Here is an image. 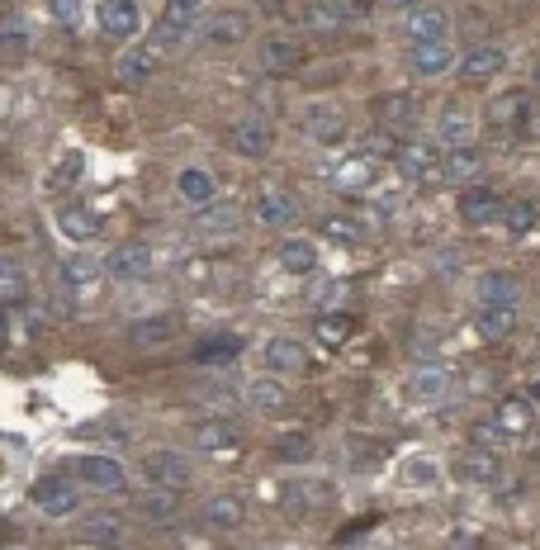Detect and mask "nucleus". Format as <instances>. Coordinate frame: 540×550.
I'll list each match as a JSON object with an SVG mask.
<instances>
[{
  "label": "nucleus",
  "mask_w": 540,
  "mask_h": 550,
  "mask_svg": "<svg viewBox=\"0 0 540 550\" xmlns=\"http://www.w3.org/2000/svg\"><path fill=\"white\" fill-rule=\"evenodd\" d=\"M237 223H242V209H237V204H218L214 200L195 214V228L204 233V238H214V233H233Z\"/></svg>",
  "instance_id": "nucleus-24"
},
{
  "label": "nucleus",
  "mask_w": 540,
  "mask_h": 550,
  "mask_svg": "<svg viewBox=\"0 0 540 550\" xmlns=\"http://www.w3.org/2000/svg\"><path fill=\"white\" fill-rule=\"evenodd\" d=\"M408 475H413V479H432V484H436V465H427V460H413V465H408Z\"/></svg>",
  "instance_id": "nucleus-50"
},
{
  "label": "nucleus",
  "mask_w": 540,
  "mask_h": 550,
  "mask_svg": "<svg viewBox=\"0 0 540 550\" xmlns=\"http://www.w3.org/2000/svg\"><path fill=\"white\" fill-rule=\"evenodd\" d=\"M389 5H413V0H389Z\"/></svg>",
  "instance_id": "nucleus-52"
},
{
  "label": "nucleus",
  "mask_w": 540,
  "mask_h": 550,
  "mask_svg": "<svg viewBox=\"0 0 540 550\" xmlns=\"http://www.w3.org/2000/svg\"><path fill=\"white\" fill-rule=\"evenodd\" d=\"M450 67H455V53H450L446 38H436V43H413V53H408V72L422 76V81L446 76Z\"/></svg>",
  "instance_id": "nucleus-7"
},
{
  "label": "nucleus",
  "mask_w": 540,
  "mask_h": 550,
  "mask_svg": "<svg viewBox=\"0 0 540 550\" xmlns=\"http://www.w3.org/2000/svg\"><path fill=\"white\" fill-rule=\"evenodd\" d=\"M237 351H242V337L223 332V337H214V342H199V347H195V361H199V366H223V361H233Z\"/></svg>",
  "instance_id": "nucleus-35"
},
{
  "label": "nucleus",
  "mask_w": 540,
  "mask_h": 550,
  "mask_svg": "<svg viewBox=\"0 0 540 550\" xmlns=\"http://www.w3.org/2000/svg\"><path fill=\"white\" fill-rule=\"evenodd\" d=\"M81 536H86L90 546H114V541L124 536V522H119L114 513H90L86 527H81Z\"/></svg>",
  "instance_id": "nucleus-34"
},
{
  "label": "nucleus",
  "mask_w": 540,
  "mask_h": 550,
  "mask_svg": "<svg viewBox=\"0 0 540 550\" xmlns=\"http://www.w3.org/2000/svg\"><path fill=\"white\" fill-rule=\"evenodd\" d=\"M327 498H332V489H327V484L294 479V484H285V489H280V508H285L289 517H308V513H318V508H327Z\"/></svg>",
  "instance_id": "nucleus-8"
},
{
  "label": "nucleus",
  "mask_w": 540,
  "mask_h": 550,
  "mask_svg": "<svg viewBox=\"0 0 540 550\" xmlns=\"http://www.w3.org/2000/svg\"><path fill=\"white\" fill-rule=\"evenodd\" d=\"M180 508V489H162V484H152V494L143 498V513L152 522H166V517H176Z\"/></svg>",
  "instance_id": "nucleus-38"
},
{
  "label": "nucleus",
  "mask_w": 540,
  "mask_h": 550,
  "mask_svg": "<svg viewBox=\"0 0 540 550\" xmlns=\"http://www.w3.org/2000/svg\"><path fill=\"white\" fill-rule=\"evenodd\" d=\"M5 43L15 48V43H24V34H19V19H5Z\"/></svg>",
  "instance_id": "nucleus-51"
},
{
  "label": "nucleus",
  "mask_w": 540,
  "mask_h": 550,
  "mask_svg": "<svg viewBox=\"0 0 540 550\" xmlns=\"http://www.w3.org/2000/svg\"><path fill=\"white\" fill-rule=\"evenodd\" d=\"M105 271L114 280H147L152 275V252H147L143 242H119L105 257Z\"/></svg>",
  "instance_id": "nucleus-5"
},
{
  "label": "nucleus",
  "mask_w": 540,
  "mask_h": 550,
  "mask_svg": "<svg viewBox=\"0 0 540 550\" xmlns=\"http://www.w3.org/2000/svg\"><path fill=\"white\" fill-rule=\"evenodd\" d=\"M195 441H199V451H214V456H223V451H233L237 441H242V427H237V422H228V418H214V422H204V427H199Z\"/></svg>",
  "instance_id": "nucleus-23"
},
{
  "label": "nucleus",
  "mask_w": 540,
  "mask_h": 550,
  "mask_svg": "<svg viewBox=\"0 0 540 550\" xmlns=\"http://www.w3.org/2000/svg\"><path fill=\"white\" fill-rule=\"evenodd\" d=\"M247 399H252L256 408H280V404H285V389L270 385V380H256V385L247 389Z\"/></svg>",
  "instance_id": "nucleus-44"
},
{
  "label": "nucleus",
  "mask_w": 540,
  "mask_h": 550,
  "mask_svg": "<svg viewBox=\"0 0 540 550\" xmlns=\"http://www.w3.org/2000/svg\"><path fill=\"white\" fill-rule=\"evenodd\" d=\"M503 209H507L503 195H493V190H469L465 200H460V219L479 228V223H498Z\"/></svg>",
  "instance_id": "nucleus-18"
},
{
  "label": "nucleus",
  "mask_w": 540,
  "mask_h": 550,
  "mask_svg": "<svg viewBox=\"0 0 540 550\" xmlns=\"http://www.w3.org/2000/svg\"><path fill=\"white\" fill-rule=\"evenodd\" d=\"M143 475L147 484H162V489H185L190 484V460L180 456V451H147L143 456Z\"/></svg>",
  "instance_id": "nucleus-1"
},
{
  "label": "nucleus",
  "mask_w": 540,
  "mask_h": 550,
  "mask_svg": "<svg viewBox=\"0 0 540 550\" xmlns=\"http://www.w3.org/2000/svg\"><path fill=\"white\" fill-rule=\"evenodd\" d=\"M62 233L72 242H90L100 233V219H95L90 209H81V204H72V209H62Z\"/></svg>",
  "instance_id": "nucleus-36"
},
{
  "label": "nucleus",
  "mask_w": 540,
  "mask_h": 550,
  "mask_svg": "<svg viewBox=\"0 0 540 550\" xmlns=\"http://www.w3.org/2000/svg\"><path fill=\"white\" fill-rule=\"evenodd\" d=\"M100 266H105V261L67 257V261H62V285L76 290V294H90V290H95V280H100Z\"/></svg>",
  "instance_id": "nucleus-30"
},
{
  "label": "nucleus",
  "mask_w": 540,
  "mask_h": 550,
  "mask_svg": "<svg viewBox=\"0 0 540 550\" xmlns=\"http://www.w3.org/2000/svg\"><path fill=\"white\" fill-rule=\"evenodd\" d=\"M299 62H304V48H299V43H289V38H266V43H261V67H266L270 76L299 72Z\"/></svg>",
  "instance_id": "nucleus-16"
},
{
  "label": "nucleus",
  "mask_w": 540,
  "mask_h": 550,
  "mask_svg": "<svg viewBox=\"0 0 540 550\" xmlns=\"http://www.w3.org/2000/svg\"><path fill=\"white\" fill-rule=\"evenodd\" d=\"M199 10H204V0H166V19H180V24H195Z\"/></svg>",
  "instance_id": "nucleus-46"
},
{
  "label": "nucleus",
  "mask_w": 540,
  "mask_h": 550,
  "mask_svg": "<svg viewBox=\"0 0 540 550\" xmlns=\"http://www.w3.org/2000/svg\"><path fill=\"white\" fill-rule=\"evenodd\" d=\"M332 5H337V10L346 15V24H351V19H365V15H370V5H365V0H332Z\"/></svg>",
  "instance_id": "nucleus-48"
},
{
  "label": "nucleus",
  "mask_w": 540,
  "mask_h": 550,
  "mask_svg": "<svg viewBox=\"0 0 540 550\" xmlns=\"http://www.w3.org/2000/svg\"><path fill=\"white\" fill-rule=\"evenodd\" d=\"M351 332H356V318H351V313H323V318H318V337H323L327 347H342Z\"/></svg>",
  "instance_id": "nucleus-39"
},
{
  "label": "nucleus",
  "mask_w": 540,
  "mask_h": 550,
  "mask_svg": "<svg viewBox=\"0 0 540 550\" xmlns=\"http://www.w3.org/2000/svg\"><path fill=\"white\" fill-rule=\"evenodd\" d=\"M176 332V323L166 318V313H157V318H138V323H128L124 337L133 342V347H157V342H166Z\"/></svg>",
  "instance_id": "nucleus-29"
},
{
  "label": "nucleus",
  "mask_w": 540,
  "mask_h": 550,
  "mask_svg": "<svg viewBox=\"0 0 540 550\" xmlns=\"http://www.w3.org/2000/svg\"><path fill=\"white\" fill-rule=\"evenodd\" d=\"M185 34H190V24H180V19H166L157 24V48H180L185 43Z\"/></svg>",
  "instance_id": "nucleus-45"
},
{
  "label": "nucleus",
  "mask_w": 540,
  "mask_h": 550,
  "mask_svg": "<svg viewBox=\"0 0 540 550\" xmlns=\"http://www.w3.org/2000/svg\"><path fill=\"white\" fill-rule=\"evenodd\" d=\"M304 24L313 29V34H342V29H346V15L337 10V5H332V0H308Z\"/></svg>",
  "instance_id": "nucleus-31"
},
{
  "label": "nucleus",
  "mask_w": 540,
  "mask_h": 550,
  "mask_svg": "<svg viewBox=\"0 0 540 550\" xmlns=\"http://www.w3.org/2000/svg\"><path fill=\"white\" fill-rule=\"evenodd\" d=\"M176 195L185 204H195V209H204V204H214L218 200V181H214V171H204V166H185L176 176Z\"/></svg>",
  "instance_id": "nucleus-12"
},
{
  "label": "nucleus",
  "mask_w": 540,
  "mask_h": 550,
  "mask_svg": "<svg viewBox=\"0 0 540 550\" xmlns=\"http://www.w3.org/2000/svg\"><path fill=\"white\" fill-rule=\"evenodd\" d=\"M441 389H446V370L422 366V370H417V375H413V394H417V399H436Z\"/></svg>",
  "instance_id": "nucleus-42"
},
{
  "label": "nucleus",
  "mask_w": 540,
  "mask_h": 550,
  "mask_svg": "<svg viewBox=\"0 0 540 550\" xmlns=\"http://www.w3.org/2000/svg\"><path fill=\"white\" fill-rule=\"evenodd\" d=\"M531 422H536V418H531V408H526L522 399H507V404L498 408V427H503L507 437H522Z\"/></svg>",
  "instance_id": "nucleus-41"
},
{
  "label": "nucleus",
  "mask_w": 540,
  "mask_h": 550,
  "mask_svg": "<svg viewBox=\"0 0 540 550\" xmlns=\"http://www.w3.org/2000/svg\"><path fill=\"white\" fill-rule=\"evenodd\" d=\"M460 475H465L469 484H498V479H503L498 451H488V446H469L465 456H460Z\"/></svg>",
  "instance_id": "nucleus-17"
},
{
  "label": "nucleus",
  "mask_w": 540,
  "mask_h": 550,
  "mask_svg": "<svg viewBox=\"0 0 540 550\" xmlns=\"http://www.w3.org/2000/svg\"><path fill=\"white\" fill-rule=\"evenodd\" d=\"M436 133H441V143H446V147L474 143V114H469L465 105H446L441 119H436Z\"/></svg>",
  "instance_id": "nucleus-19"
},
{
  "label": "nucleus",
  "mask_w": 540,
  "mask_h": 550,
  "mask_svg": "<svg viewBox=\"0 0 540 550\" xmlns=\"http://www.w3.org/2000/svg\"><path fill=\"white\" fill-rule=\"evenodd\" d=\"M76 475H81V484H90V489H100V494H119L124 489V465L109 456H81L76 460Z\"/></svg>",
  "instance_id": "nucleus-6"
},
{
  "label": "nucleus",
  "mask_w": 540,
  "mask_h": 550,
  "mask_svg": "<svg viewBox=\"0 0 540 550\" xmlns=\"http://www.w3.org/2000/svg\"><path fill=\"white\" fill-rule=\"evenodd\" d=\"M507 67V53L498 48V43H479V48H469L465 57H460V72L474 76V81H484V76H498Z\"/></svg>",
  "instance_id": "nucleus-21"
},
{
  "label": "nucleus",
  "mask_w": 540,
  "mask_h": 550,
  "mask_svg": "<svg viewBox=\"0 0 540 550\" xmlns=\"http://www.w3.org/2000/svg\"><path fill=\"white\" fill-rule=\"evenodd\" d=\"M228 143H233L237 157H266L270 152V124L266 119H256V114H247V119H237L233 133H228Z\"/></svg>",
  "instance_id": "nucleus-10"
},
{
  "label": "nucleus",
  "mask_w": 540,
  "mask_h": 550,
  "mask_svg": "<svg viewBox=\"0 0 540 550\" xmlns=\"http://www.w3.org/2000/svg\"><path fill=\"white\" fill-rule=\"evenodd\" d=\"M100 29L109 38H138L143 34V5L138 0H100Z\"/></svg>",
  "instance_id": "nucleus-2"
},
{
  "label": "nucleus",
  "mask_w": 540,
  "mask_h": 550,
  "mask_svg": "<svg viewBox=\"0 0 540 550\" xmlns=\"http://www.w3.org/2000/svg\"><path fill=\"white\" fill-rule=\"evenodd\" d=\"M247 29H252V24H247L242 10H223V15H214L204 24V38H209V43H242Z\"/></svg>",
  "instance_id": "nucleus-27"
},
{
  "label": "nucleus",
  "mask_w": 540,
  "mask_h": 550,
  "mask_svg": "<svg viewBox=\"0 0 540 550\" xmlns=\"http://www.w3.org/2000/svg\"><path fill=\"white\" fill-rule=\"evenodd\" d=\"M474 441H484V446H493V441H507V432L498 427V418L493 422H474V432H469Z\"/></svg>",
  "instance_id": "nucleus-47"
},
{
  "label": "nucleus",
  "mask_w": 540,
  "mask_h": 550,
  "mask_svg": "<svg viewBox=\"0 0 540 550\" xmlns=\"http://www.w3.org/2000/svg\"><path fill=\"white\" fill-rule=\"evenodd\" d=\"M403 34L413 38V43H436V38H446L450 34L446 5H417L413 15L403 19Z\"/></svg>",
  "instance_id": "nucleus-9"
},
{
  "label": "nucleus",
  "mask_w": 540,
  "mask_h": 550,
  "mask_svg": "<svg viewBox=\"0 0 540 550\" xmlns=\"http://www.w3.org/2000/svg\"><path fill=\"white\" fill-rule=\"evenodd\" d=\"M370 176H375V157H351V162L337 166V190L342 195H360V190H370Z\"/></svg>",
  "instance_id": "nucleus-28"
},
{
  "label": "nucleus",
  "mask_w": 540,
  "mask_h": 550,
  "mask_svg": "<svg viewBox=\"0 0 540 550\" xmlns=\"http://www.w3.org/2000/svg\"><path fill=\"white\" fill-rule=\"evenodd\" d=\"M275 261H280L289 275H308L313 266H318V247H313L308 238H285L280 242V252H275Z\"/></svg>",
  "instance_id": "nucleus-25"
},
{
  "label": "nucleus",
  "mask_w": 540,
  "mask_h": 550,
  "mask_svg": "<svg viewBox=\"0 0 540 550\" xmlns=\"http://www.w3.org/2000/svg\"><path fill=\"white\" fill-rule=\"evenodd\" d=\"M474 328H479V337H488V342H503V337H512V328H517V309H507V304H479Z\"/></svg>",
  "instance_id": "nucleus-20"
},
{
  "label": "nucleus",
  "mask_w": 540,
  "mask_h": 550,
  "mask_svg": "<svg viewBox=\"0 0 540 550\" xmlns=\"http://www.w3.org/2000/svg\"><path fill=\"white\" fill-rule=\"evenodd\" d=\"M256 219L270 223V228H285V223L299 219V200L289 190H280V185H266L261 200H256Z\"/></svg>",
  "instance_id": "nucleus-11"
},
{
  "label": "nucleus",
  "mask_w": 540,
  "mask_h": 550,
  "mask_svg": "<svg viewBox=\"0 0 540 550\" xmlns=\"http://www.w3.org/2000/svg\"><path fill=\"white\" fill-rule=\"evenodd\" d=\"M417 110H422V105H417L413 95H403V91L379 95V100H375V119L384 124V129H413Z\"/></svg>",
  "instance_id": "nucleus-14"
},
{
  "label": "nucleus",
  "mask_w": 540,
  "mask_h": 550,
  "mask_svg": "<svg viewBox=\"0 0 540 550\" xmlns=\"http://www.w3.org/2000/svg\"><path fill=\"white\" fill-rule=\"evenodd\" d=\"M517 299H522V285L507 271L479 275V304H507V309H517Z\"/></svg>",
  "instance_id": "nucleus-22"
},
{
  "label": "nucleus",
  "mask_w": 540,
  "mask_h": 550,
  "mask_svg": "<svg viewBox=\"0 0 540 550\" xmlns=\"http://www.w3.org/2000/svg\"><path fill=\"white\" fill-rule=\"evenodd\" d=\"M479 171V147L465 143V147H446V162H441V176L446 181H469Z\"/></svg>",
  "instance_id": "nucleus-32"
},
{
  "label": "nucleus",
  "mask_w": 540,
  "mask_h": 550,
  "mask_svg": "<svg viewBox=\"0 0 540 550\" xmlns=\"http://www.w3.org/2000/svg\"><path fill=\"white\" fill-rule=\"evenodd\" d=\"M199 522H204L209 532H237V527H242V498H237V494L204 498V513H199Z\"/></svg>",
  "instance_id": "nucleus-13"
},
{
  "label": "nucleus",
  "mask_w": 540,
  "mask_h": 550,
  "mask_svg": "<svg viewBox=\"0 0 540 550\" xmlns=\"http://www.w3.org/2000/svg\"><path fill=\"white\" fill-rule=\"evenodd\" d=\"M304 138H313L318 147H332L346 138V114L337 105H308L304 110Z\"/></svg>",
  "instance_id": "nucleus-3"
},
{
  "label": "nucleus",
  "mask_w": 540,
  "mask_h": 550,
  "mask_svg": "<svg viewBox=\"0 0 540 550\" xmlns=\"http://www.w3.org/2000/svg\"><path fill=\"white\" fill-rule=\"evenodd\" d=\"M261 356H266V366L275 370V375H299V370L308 366V351L299 347L294 337H270Z\"/></svg>",
  "instance_id": "nucleus-15"
},
{
  "label": "nucleus",
  "mask_w": 540,
  "mask_h": 550,
  "mask_svg": "<svg viewBox=\"0 0 540 550\" xmlns=\"http://www.w3.org/2000/svg\"><path fill=\"white\" fill-rule=\"evenodd\" d=\"M152 72H157V53H152V48H133V53H124L114 62V76H119L124 86H143Z\"/></svg>",
  "instance_id": "nucleus-26"
},
{
  "label": "nucleus",
  "mask_w": 540,
  "mask_h": 550,
  "mask_svg": "<svg viewBox=\"0 0 540 550\" xmlns=\"http://www.w3.org/2000/svg\"><path fill=\"white\" fill-rule=\"evenodd\" d=\"M327 233L332 238H360V228H351V219H327Z\"/></svg>",
  "instance_id": "nucleus-49"
},
{
  "label": "nucleus",
  "mask_w": 540,
  "mask_h": 550,
  "mask_svg": "<svg viewBox=\"0 0 540 550\" xmlns=\"http://www.w3.org/2000/svg\"><path fill=\"white\" fill-rule=\"evenodd\" d=\"M0 299H5V309H10V313H15L19 304L29 299V290H24V271H19L15 257L0 261Z\"/></svg>",
  "instance_id": "nucleus-33"
},
{
  "label": "nucleus",
  "mask_w": 540,
  "mask_h": 550,
  "mask_svg": "<svg viewBox=\"0 0 540 550\" xmlns=\"http://www.w3.org/2000/svg\"><path fill=\"white\" fill-rule=\"evenodd\" d=\"M29 498H34V508L38 513H48V517H72L76 513V489L67 484V479H38L34 489H29Z\"/></svg>",
  "instance_id": "nucleus-4"
},
{
  "label": "nucleus",
  "mask_w": 540,
  "mask_h": 550,
  "mask_svg": "<svg viewBox=\"0 0 540 550\" xmlns=\"http://www.w3.org/2000/svg\"><path fill=\"white\" fill-rule=\"evenodd\" d=\"M503 219H507V228H512V233H526V228L536 223V204H531V200H512L503 209Z\"/></svg>",
  "instance_id": "nucleus-43"
},
{
  "label": "nucleus",
  "mask_w": 540,
  "mask_h": 550,
  "mask_svg": "<svg viewBox=\"0 0 540 550\" xmlns=\"http://www.w3.org/2000/svg\"><path fill=\"white\" fill-rule=\"evenodd\" d=\"M313 456V441L304 432H285V437H275V460H285V465H304Z\"/></svg>",
  "instance_id": "nucleus-40"
},
{
  "label": "nucleus",
  "mask_w": 540,
  "mask_h": 550,
  "mask_svg": "<svg viewBox=\"0 0 540 550\" xmlns=\"http://www.w3.org/2000/svg\"><path fill=\"white\" fill-rule=\"evenodd\" d=\"M398 166H403L408 176H441V162H436L432 147H403V152H398Z\"/></svg>",
  "instance_id": "nucleus-37"
}]
</instances>
